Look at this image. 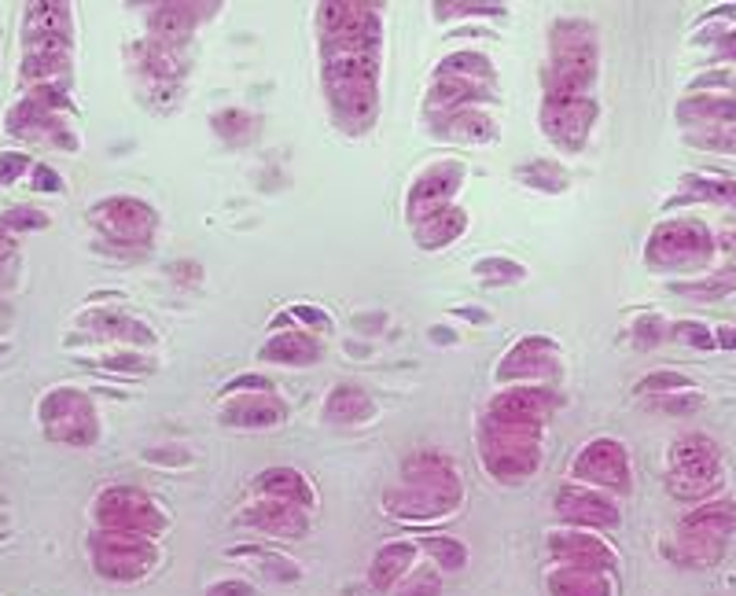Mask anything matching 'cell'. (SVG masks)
<instances>
[{
	"label": "cell",
	"instance_id": "6da1fadb",
	"mask_svg": "<svg viewBox=\"0 0 736 596\" xmlns=\"http://www.w3.org/2000/svg\"><path fill=\"white\" fill-rule=\"evenodd\" d=\"M722 460L719 446L703 435H685L671 449V486L677 497H703L719 486Z\"/></svg>",
	"mask_w": 736,
	"mask_h": 596
},
{
	"label": "cell",
	"instance_id": "7a4b0ae2",
	"mask_svg": "<svg viewBox=\"0 0 736 596\" xmlns=\"http://www.w3.org/2000/svg\"><path fill=\"white\" fill-rule=\"evenodd\" d=\"M93 567L103 579L114 582H133L140 574H148L155 563V549L144 534H125V531H96L89 542Z\"/></svg>",
	"mask_w": 736,
	"mask_h": 596
},
{
	"label": "cell",
	"instance_id": "3957f363",
	"mask_svg": "<svg viewBox=\"0 0 736 596\" xmlns=\"http://www.w3.org/2000/svg\"><path fill=\"white\" fill-rule=\"evenodd\" d=\"M41 427L52 442L63 446H89L96 442V409L82 390L60 387L41 401Z\"/></svg>",
	"mask_w": 736,
	"mask_h": 596
},
{
	"label": "cell",
	"instance_id": "277c9868",
	"mask_svg": "<svg viewBox=\"0 0 736 596\" xmlns=\"http://www.w3.org/2000/svg\"><path fill=\"white\" fill-rule=\"evenodd\" d=\"M736 531V505H707L682 523L677 549L696 567H711L725 549V537Z\"/></svg>",
	"mask_w": 736,
	"mask_h": 596
},
{
	"label": "cell",
	"instance_id": "5b68a950",
	"mask_svg": "<svg viewBox=\"0 0 736 596\" xmlns=\"http://www.w3.org/2000/svg\"><path fill=\"white\" fill-rule=\"evenodd\" d=\"M93 225L111 239L114 247H148L155 236V210L137 199H108L89 210Z\"/></svg>",
	"mask_w": 736,
	"mask_h": 596
},
{
	"label": "cell",
	"instance_id": "8992f818",
	"mask_svg": "<svg viewBox=\"0 0 736 596\" xmlns=\"http://www.w3.org/2000/svg\"><path fill=\"white\" fill-rule=\"evenodd\" d=\"M96 519L103 523V531H125V534H144L151 537L162 526V516L140 489H108L96 501Z\"/></svg>",
	"mask_w": 736,
	"mask_h": 596
},
{
	"label": "cell",
	"instance_id": "52a82bcc",
	"mask_svg": "<svg viewBox=\"0 0 736 596\" xmlns=\"http://www.w3.org/2000/svg\"><path fill=\"white\" fill-rule=\"evenodd\" d=\"M707 254H711V236H707L703 225H692V221H674V225L660 228L652 236V247H648V262L655 269L700 265Z\"/></svg>",
	"mask_w": 736,
	"mask_h": 596
},
{
	"label": "cell",
	"instance_id": "ba28073f",
	"mask_svg": "<svg viewBox=\"0 0 736 596\" xmlns=\"http://www.w3.org/2000/svg\"><path fill=\"white\" fill-rule=\"evenodd\" d=\"M74 26L66 4H30L23 23L26 52H71Z\"/></svg>",
	"mask_w": 736,
	"mask_h": 596
},
{
	"label": "cell",
	"instance_id": "9c48e42d",
	"mask_svg": "<svg viewBox=\"0 0 736 596\" xmlns=\"http://www.w3.org/2000/svg\"><path fill=\"white\" fill-rule=\"evenodd\" d=\"M597 108L586 100V96H549L545 111H541V122H545L549 137L560 140L564 148H582L589 126H593Z\"/></svg>",
	"mask_w": 736,
	"mask_h": 596
},
{
	"label": "cell",
	"instance_id": "30bf717a",
	"mask_svg": "<svg viewBox=\"0 0 736 596\" xmlns=\"http://www.w3.org/2000/svg\"><path fill=\"white\" fill-rule=\"evenodd\" d=\"M8 133L34 144H60V148H74V133L66 126L63 114L37 108L30 100H19L12 111H8Z\"/></svg>",
	"mask_w": 736,
	"mask_h": 596
},
{
	"label": "cell",
	"instance_id": "8fae6325",
	"mask_svg": "<svg viewBox=\"0 0 736 596\" xmlns=\"http://www.w3.org/2000/svg\"><path fill=\"white\" fill-rule=\"evenodd\" d=\"M575 475L586 479L593 486H615L626 489L629 483V464H626V449L612 438H600L593 446L582 449V460L575 464Z\"/></svg>",
	"mask_w": 736,
	"mask_h": 596
},
{
	"label": "cell",
	"instance_id": "7c38bea8",
	"mask_svg": "<svg viewBox=\"0 0 736 596\" xmlns=\"http://www.w3.org/2000/svg\"><path fill=\"white\" fill-rule=\"evenodd\" d=\"M457 185H461V166H434L431 173H424V177L416 181V188L409 191V218L420 225V221L445 210Z\"/></svg>",
	"mask_w": 736,
	"mask_h": 596
},
{
	"label": "cell",
	"instance_id": "4fadbf2b",
	"mask_svg": "<svg viewBox=\"0 0 736 596\" xmlns=\"http://www.w3.org/2000/svg\"><path fill=\"white\" fill-rule=\"evenodd\" d=\"M560 516L564 519H575V523H593V526H612L618 512L615 505L608 501L604 494H597V489H589L586 483L578 486H567L564 494H560Z\"/></svg>",
	"mask_w": 736,
	"mask_h": 596
},
{
	"label": "cell",
	"instance_id": "5bb4252c",
	"mask_svg": "<svg viewBox=\"0 0 736 596\" xmlns=\"http://www.w3.org/2000/svg\"><path fill=\"white\" fill-rule=\"evenodd\" d=\"M556 556L564 560V567H586V571H612L615 567V556L608 552L604 542H597V537H586V534H567V537H556Z\"/></svg>",
	"mask_w": 736,
	"mask_h": 596
},
{
	"label": "cell",
	"instance_id": "9a60e30c",
	"mask_svg": "<svg viewBox=\"0 0 736 596\" xmlns=\"http://www.w3.org/2000/svg\"><path fill=\"white\" fill-rule=\"evenodd\" d=\"M225 420L232 427H273L284 420V406L269 394H250V398H236L225 409Z\"/></svg>",
	"mask_w": 736,
	"mask_h": 596
},
{
	"label": "cell",
	"instance_id": "2e32d148",
	"mask_svg": "<svg viewBox=\"0 0 736 596\" xmlns=\"http://www.w3.org/2000/svg\"><path fill=\"white\" fill-rule=\"evenodd\" d=\"M250 523H258L261 531L269 534H280V537H295L303 534V508L298 505H287V501H277V497H266L255 512H250Z\"/></svg>",
	"mask_w": 736,
	"mask_h": 596
},
{
	"label": "cell",
	"instance_id": "e0dca14e",
	"mask_svg": "<svg viewBox=\"0 0 736 596\" xmlns=\"http://www.w3.org/2000/svg\"><path fill=\"white\" fill-rule=\"evenodd\" d=\"M552 593L556 596H608L604 571H586V567H560L552 574Z\"/></svg>",
	"mask_w": 736,
	"mask_h": 596
},
{
	"label": "cell",
	"instance_id": "ac0fdd59",
	"mask_svg": "<svg viewBox=\"0 0 736 596\" xmlns=\"http://www.w3.org/2000/svg\"><path fill=\"white\" fill-rule=\"evenodd\" d=\"M266 358H280L287 364H309L321 358V346L309 339L306 332H287V335H277V339L266 346Z\"/></svg>",
	"mask_w": 736,
	"mask_h": 596
},
{
	"label": "cell",
	"instance_id": "d6986e66",
	"mask_svg": "<svg viewBox=\"0 0 736 596\" xmlns=\"http://www.w3.org/2000/svg\"><path fill=\"white\" fill-rule=\"evenodd\" d=\"M461 228H464V214L453 207H445V210H439V214H431L428 221H420L416 236H420L424 247H442V244H450Z\"/></svg>",
	"mask_w": 736,
	"mask_h": 596
},
{
	"label": "cell",
	"instance_id": "ffe728a7",
	"mask_svg": "<svg viewBox=\"0 0 736 596\" xmlns=\"http://www.w3.org/2000/svg\"><path fill=\"white\" fill-rule=\"evenodd\" d=\"M368 412H372V401L357 387H335L332 398H328V417H339L343 424H357Z\"/></svg>",
	"mask_w": 736,
	"mask_h": 596
},
{
	"label": "cell",
	"instance_id": "44dd1931",
	"mask_svg": "<svg viewBox=\"0 0 736 596\" xmlns=\"http://www.w3.org/2000/svg\"><path fill=\"white\" fill-rule=\"evenodd\" d=\"M85 324L96 332H108L114 339H137V343H151V332L144 324L130 321V316H114V313H93L85 316Z\"/></svg>",
	"mask_w": 736,
	"mask_h": 596
},
{
	"label": "cell",
	"instance_id": "7402d4cb",
	"mask_svg": "<svg viewBox=\"0 0 736 596\" xmlns=\"http://www.w3.org/2000/svg\"><path fill=\"white\" fill-rule=\"evenodd\" d=\"M0 225L8 233H37V228H48V214L37 207H12L0 214Z\"/></svg>",
	"mask_w": 736,
	"mask_h": 596
},
{
	"label": "cell",
	"instance_id": "603a6c76",
	"mask_svg": "<svg viewBox=\"0 0 736 596\" xmlns=\"http://www.w3.org/2000/svg\"><path fill=\"white\" fill-rule=\"evenodd\" d=\"M30 156H23V151H4L0 156V185H15L23 173H30Z\"/></svg>",
	"mask_w": 736,
	"mask_h": 596
},
{
	"label": "cell",
	"instance_id": "cb8c5ba5",
	"mask_svg": "<svg viewBox=\"0 0 736 596\" xmlns=\"http://www.w3.org/2000/svg\"><path fill=\"white\" fill-rule=\"evenodd\" d=\"M428 549H431L434 556H439V563H442V567H450V571H457V567H464V560H468L461 545H457V542H450V537H431Z\"/></svg>",
	"mask_w": 736,
	"mask_h": 596
},
{
	"label": "cell",
	"instance_id": "d4e9b609",
	"mask_svg": "<svg viewBox=\"0 0 736 596\" xmlns=\"http://www.w3.org/2000/svg\"><path fill=\"white\" fill-rule=\"evenodd\" d=\"M637 390H641V394L663 390V398H671V390H692V383L685 376H677V372H663V376H648Z\"/></svg>",
	"mask_w": 736,
	"mask_h": 596
},
{
	"label": "cell",
	"instance_id": "484cf974",
	"mask_svg": "<svg viewBox=\"0 0 736 596\" xmlns=\"http://www.w3.org/2000/svg\"><path fill=\"white\" fill-rule=\"evenodd\" d=\"M30 177H34L37 191H60L63 188V177L52 166H45V162H37V166L30 170Z\"/></svg>",
	"mask_w": 736,
	"mask_h": 596
},
{
	"label": "cell",
	"instance_id": "4316f807",
	"mask_svg": "<svg viewBox=\"0 0 736 596\" xmlns=\"http://www.w3.org/2000/svg\"><path fill=\"white\" fill-rule=\"evenodd\" d=\"M0 262H15V236L0 225Z\"/></svg>",
	"mask_w": 736,
	"mask_h": 596
},
{
	"label": "cell",
	"instance_id": "83f0119b",
	"mask_svg": "<svg viewBox=\"0 0 736 596\" xmlns=\"http://www.w3.org/2000/svg\"><path fill=\"white\" fill-rule=\"evenodd\" d=\"M12 265H15V262H0V287H8V284L15 281V276H12Z\"/></svg>",
	"mask_w": 736,
	"mask_h": 596
}]
</instances>
